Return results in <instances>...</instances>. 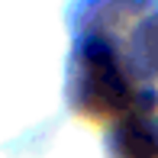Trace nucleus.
Segmentation results:
<instances>
[{
  "label": "nucleus",
  "mask_w": 158,
  "mask_h": 158,
  "mask_svg": "<svg viewBox=\"0 0 158 158\" xmlns=\"http://www.w3.org/2000/svg\"><path fill=\"white\" fill-rule=\"evenodd\" d=\"M77 106L97 116L129 106V84L123 64L103 39H84L77 52Z\"/></svg>",
  "instance_id": "1"
},
{
  "label": "nucleus",
  "mask_w": 158,
  "mask_h": 158,
  "mask_svg": "<svg viewBox=\"0 0 158 158\" xmlns=\"http://www.w3.org/2000/svg\"><path fill=\"white\" fill-rule=\"evenodd\" d=\"M113 155L116 158H158V119L148 110H132L113 129Z\"/></svg>",
  "instance_id": "2"
},
{
  "label": "nucleus",
  "mask_w": 158,
  "mask_h": 158,
  "mask_svg": "<svg viewBox=\"0 0 158 158\" xmlns=\"http://www.w3.org/2000/svg\"><path fill=\"white\" fill-rule=\"evenodd\" d=\"M135 58L142 61V68L158 71V19L145 23V29L135 39Z\"/></svg>",
  "instance_id": "3"
}]
</instances>
